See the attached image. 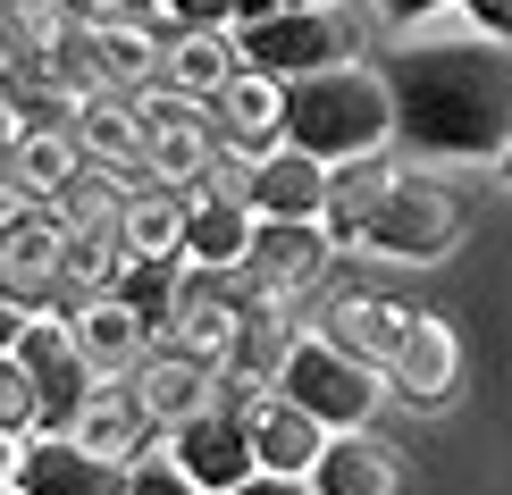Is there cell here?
I'll use <instances>...</instances> for the list:
<instances>
[{
    "instance_id": "6da1fadb",
    "label": "cell",
    "mask_w": 512,
    "mask_h": 495,
    "mask_svg": "<svg viewBox=\"0 0 512 495\" xmlns=\"http://www.w3.org/2000/svg\"><path fill=\"white\" fill-rule=\"evenodd\" d=\"M395 135L429 160H504L512 143V51L504 42H412L387 51Z\"/></svg>"
},
{
    "instance_id": "7c38bea8",
    "label": "cell",
    "mask_w": 512,
    "mask_h": 495,
    "mask_svg": "<svg viewBox=\"0 0 512 495\" xmlns=\"http://www.w3.org/2000/svg\"><path fill=\"white\" fill-rule=\"evenodd\" d=\"M160 454L177 462L202 495H227V487H244L252 470H261V462H252L244 420H236V412H219V403H210V412H194V420H177V428L160 437Z\"/></svg>"
},
{
    "instance_id": "d6986e66",
    "label": "cell",
    "mask_w": 512,
    "mask_h": 495,
    "mask_svg": "<svg viewBox=\"0 0 512 495\" xmlns=\"http://www.w3.org/2000/svg\"><path fill=\"white\" fill-rule=\"evenodd\" d=\"M68 336H76V353L93 361V378H135V361L160 344L135 311L118 303V294H101V303H76V311H68Z\"/></svg>"
},
{
    "instance_id": "4dcf8cb0",
    "label": "cell",
    "mask_w": 512,
    "mask_h": 495,
    "mask_svg": "<svg viewBox=\"0 0 512 495\" xmlns=\"http://www.w3.org/2000/svg\"><path fill=\"white\" fill-rule=\"evenodd\" d=\"M160 17L177 34H236L244 26V0H160Z\"/></svg>"
},
{
    "instance_id": "5b68a950",
    "label": "cell",
    "mask_w": 512,
    "mask_h": 495,
    "mask_svg": "<svg viewBox=\"0 0 512 495\" xmlns=\"http://www.w3.org/2000/svg\"><path fill=\"white\" fill-rule=\"evenodd\" d=\"M277 395H294V403H303V412L336 437V428H370V420H378L387 378L361 370L353 353H336L328 336H294V353L277 361Z\"/></svg>"
},
{
    "instance_id": "7402d4cb",
    "label": "cell",
    "mask_w": 512,
    "mask_h": 495,
    "mask_svg": "<svg viewBox=\"0 0 512 495\" xmlns=\"http://www.w3.org/2000/svg\"><path fill=\"white\" fill-rule=\"evenodd\" d=\"M126 235L118 227H68V261H59V319H68L76 303H101V294H118L126 277Z\"/></svg>"
},
{
    "instance_id": "f546056e",
    "label": "cell",
    "mask_w": 512,
    "mask_h": 495,
    "mask_svg": "<svg viewBox=\"0 0 512 495\" xmlns=\"http://www.w3.org/2000/svg\"><path fill=\"white\" fill-rule=\"evenodd\" d=\"M0 428H9V437H34L42 428V395H34V378H26L17 353H0Z\"/></svg>"
},
{
    "instance_id": "7a4b0ae2",
    "label": "cell",
    "mask_w": 512,
    "mask_h": 495,
    "mask_svg": "<svg viewBox=\"0 0 512 495\" xmlns=\"http://www.w3.org/2000/svg\"><path fill=\"white\" fill-rule=\"evenodd\" d=\"M395 135V101H387V76L378 68H328V76H294L286 84V143L328 168L345 160H370L378 143Z\"/></svg>"
},
{
    "instance_id": "8d00e7d4",
    "label": "cell",
    "mask_w": 512,
    "mask_h": 495,
    "mask_svg": "<svg viewBox=\"0 0 512 495\" xmlns=\"http://www.w3.org/2000/svg\"><path fill=\"white\" fill-rule=\"evenodd\" d=\"M429 9H445V0H378V17H387V26H420Z\"/></svg>"
},
{
    "instance_id": "e0dca14e",
    "label": "cell",
    "mask_w": 512,
    "mask_h": 495,
    "mask_svg": "<svg viewBox=\"0 0 512 495\" xmlns=\"http://www.w3.org/2000/svg\"><path fill=\"white\" fill-rule=\"evenodd\" d=\"M403 319H412V311H403L395 294H361V286H345L328 311H319V336H328L336 353H353L361 370L387 378V361H395V344H403Z\"/></svg>"
},
{
    "instance_id": "d590c367",
    "label": "cell",
    "mask_w": 512,
    "mask_h": 495,
    "mask_svg": "<svg viewBox=\"0 0 512 495\" xmlns=\"http://www.w3.org/2000/svg\"><path fill=\"white\" fill-rule=\"evenodd\" d=\"M17 202V126H0V210Z\"/></svg>"
},
{
    "instance_id": "603a6c76",
    "label": "cell",
    "mask_w": 512,
    "mask_h": 495,
    "mask_svg": "<svg viewBox=\"0 0 512 495\" xmlns=\"http://www.w3.org/2000/svg\"><path fill=\"white\" fill-rule=\"evenodd\" d=\"M244 252H252V210L244 202H219V193H194V202H185L177 261H194V269H244Z\"/></svg>"
},
{
    "instance_id": "ee69618b",
    "label": "cell",
    "mask_w": 512,
    "mask_h": 495,
    "mask_svg": "<svg viewBox=\"0 0 512 495\" xmlns=\"http://www.w3.org/2000/svg\"><path fill=\"white\" fill-rule=\"evenodd\" d=\"M0 495H9V487H0Z\"/></svg>"
},
{
    "instance_id": "8fae6325",
    "label": "cell",
    "mask_w": 512,
    "mask_h": 495,
    "mask_svg": "<svg viewBox=\"0 0 512 495\" xmlns=\"http://www.w3.org/2000/svg\"><path fill=\"white\" fill-rule=\"evenodd\" d=\"M17 361H26V378H34V395H42V428H68L84 412V395H93V361L76 353V336H68V319H26L17 328Z\"/></svg>"
},
{
    "instance_id": "2e32d148",
    "label": "cell",
    "mask_w": 512,
    "mask_h": 495,
    "mask_svg": "<svg viewBox=\"0 0 512 495\" xmlns=\"http://www.w3.org/2000/svg\"><path fill=\"white\" fill-rule=\"evenodd\" d=\"M135 403L152 412V428L168 437L177 420H194V412H210V386H219V370L210 361H194V353H177V344H152V353L135 361Z\"/></svg>"
},
{
    "instance_id": "74e56055",
    "label": "cell",
    "mask_w": 512,
    "mask_h": 495,
    "mask_svg": "<svg viewBox=\"0 0 512 495\" xmlns=\"http://www.w3.org/2000/svg\"><path fill=\"white\" fill-rule=\"evenodd\" d=\"M277 9H336V0H244V26L252 17H277Z\"/></svg>"
},
{
    "instance_id": "8992f818",
    "label": "cell",
    "mask_w": 512,
    "mask_h": 495,
    "mask_svg": "<svg viewBox=\"0 0 512 495\" xmlns=\"http://www.w3.org/2000/svg\"><path fill=\"white\" fill-rule=\"evenodd\" d=\"M135 126H143V160H152V177L177 185V193H194L202 168L227 152L210 101L177 93V84H143V93H135Z\"/></svg>"
},
{
    "instance_id": "9c48e42d",
    "label": "cell",
    "mask_w": 512,
    "mask_h": 495,
    "mask_svg": "<svg viewBox=\"0 0 512 495\" xmlns=\"http://www.w3.org/2000/svg\"><path fill=\"white\" fill-rule=\"evenodd\" d=\"M126 487V462L93 454L68 428H34L17 437V462H9V495H118Z\"/></svg>"
},
{
    "instance_id": "d4e9b609",
    "label": "cell",
    "mask_w": 512,
    "mask_h": 495,
    "mask_svg": "<svg viewBox=\"0 0 512 495\" xmlns=\"http://www.w3.org/2000/svg\"><path fill=\"white\" fill-rule=\"evenodd\" d=\"M236 76H244V59H236V34H177V26H168L160 84H177V93H194V101H219Z\"/></svg>"
},
{
    "instance_id": "4fadbf2b",
    "label": "cell",
    "mask_w": 512,
    "mask_h": 495,
    "mask_svg": "<svg viewBox=\"0 0 512 495\" xmlns=\"http://www.w3.org/2000/svg\"><path fill=\"white\" fill-rule=\"evenodd\" d=\"M311 495H412V462H403V445L370 437V428H336L311 470Z\"/></svg>"
},
{
    "instance_id": "277c9868",
    "label": "cell",
    "mask_w": 512,
    "mask_h": 495,
    "mask_svg": "<svg viewBox=\"0 0 512 495\" xmlns=\"http://www.w3.org/2000/svg\"><path fill=\"white\" fill-rule=\"evenodd\" d=\"M361 51V17L336 0V9H277V17H252V26H236V59L252 76H328V68H353Z\"/></svg>"
},
{
    "instance_id": "52a82bcc",
    "label": "cell",
    "mask_w": 512,
    "mask_h": 495,
    "mask_svg": "<svg viewBox=\"0 0 512 495\" xmlns=\"http://www.w3.org/2000/svg\"><path fill=\"white\" fill-rule=\"evenodd\" d=\"M59 261H68V227L51 202H9L0 210V303L42 319H59Z\"/></svg>"
},
{
    "instance_id": "b9f144b4",
    "label": "cell",
    "mask_w": 512,
    "mask_h": 495,
    "mask_svg": "<svg viewBox=\"0 0 512 495\" xmlns=\"http://www.w3.org/2000/svg\"><path fill=\"white\" fill-rule=\"evenodd\" d=\"M126 9H135V17H152V9H160V0H126Z\"/></svg>"
},
{
    "instance_id": "60d3db41",
    "label": "cell",
    "mask_w": 512,
    "mask_h": 495,
    "mask_svg": "<svg viewBox=\"0 0 512 495\" xmlns=\"http://www.w3.org/2000/svg\"><path fill=\"white\" fill-rule=\"evenodd\" d=\"M0 126H17V118H9V84H0Z\"/></svg>"
},
{
    "instance_id": "1f68e13d",
    "label": "cell",
    "mask_w": 512,
    "mask_h": 495,
    "mask_svg": "<svg viewBox=\"0 0 512 495\" xmlns=\"http://www.w3.org/2000/svg\"><path fill=\"white\" fill-rule=\"evenodd\" d=\"M118 495H202V487L185 479L168 454H143V462H126V487H118Z\"/></svg>"
},
{
    "instance_id": "3957f363",
    "label": "cell",
    "mask_w": 512,
    "mask_h": 495,
    "mask_svg": "<svg viewBox=\"0 0 512 495\" xmlns=\"http://www.w3.org/2000/svg\"><path fill=\"white\" fill-rule=\"evenodd\" d=\"M471 235V210H462V193L429 177V168H395V185L378 193L370 227L353 235L361 252H387V261H445V252Z\"/></svg>"
},
{
    "instance_id": "7bdbcfd3",
    "label": "cell",
    "mask_w": 512,
    "mask_h": 495,
    "mask_svg": "<svg viewBox=\"0 0 512 495\" xmlns=\"http://www.w3.org/2000/svg\"><path fill=\"white\" fill-rule=\"evenodd\" d=\"M496 168H504V185H512V143H504V160H496Z\"/></svg>"
},
{
    "instance_id": "ab89813d",
    "label": "cell",
    "mask_w": 512,
    "mask_h": 495,
    "mask_svg": "<svg viewBox=\"0 0 512 495\" xmlns=\"http://www.w3.org/2000/svg\"><path fill=\"white\" fill-rule=\"evenodd\" d=\"M9 462H17V437L0 428V487H9Z\"/></svg>"
},
{
    "instance_id": "f35d334b",
    "label": "cell",
    "mask_w": 512,
    "mask_h": 495,
    "mask_svg": "<svg viewBox=\"0 0 512 495\" xmlns=\"http://www.w3.org/2000/svg\"><path fill=\"white\" fill-rule=\"evenodd\" d=\"M17 328H26V311H9V303H0V353H17Z\"/></svg>"
},
{
    "instance_id": "ba28073f",
    "label": "cell",
    "mask_w": 512,
    "mask_h": 495,
    "mask_svg": "<svg viewBox=\"0 0 512 495\" xmlns=\"http://www.w3.org/2000/svg\"><path fill=\"white\" fill-rule=\"evenodd\" d=\"M328 261H336V244H328L319 219H252V252H244L236 277L261 303H303Z\"/></svg>"
},
{
    "instance_id": "e575fe53",
    "label": "cell",
    "mask_w": 512,
    "mask_h": 495,
    "mask_svg": "<svg viewBox=\"0 0 512 495\" xmlns=\"http://www.w3.org/2000/svg\"><path fill=\"white\" fill-rule=\"evenodd\" d=\"M227 495H311V479H277V470H252L244 487H227Z\"/></svg>"
},
{
    "instance_id": "484cf974",
    "label": "cell",
    "mask_w": 512,
    "mask_h": 495,
    "mask_svg": "<svg viewBox=\"0 0 512 495\" xmlns=\"http://www.w3.org/2000/svg\"><path fill=\"white\" fill-rule=\"evenodd\" d=\"M185 202H194V193H177V185L126 193V210H118L126 252H135V261H177V244H185Z\"/></svg>"
},
{
    "instance_id": "ffe728a7",
    "label": "cell",
    "mask_w": 512,
    "mask_h": 495,
    "mask_svg": "<svg viewBox=\"0 0 512 495\" xmlns=\"http://www.w3.org/2000/svg\"><path fill=\"white\" fill-rule=\"evenodd\" d=\"M68 437H84L93 454H110V462H143L160 428H152V412L135 403V386H126V378H101L93 395H84V412L68 420Z\"/></svg>"
},
{
    "instance_id": "5bb4252c",
    "label": "cell",
    "mask_w": 512,
    "mask_h": 495,
    "mask_svg": "<svg viewBox=\"0 0 512 495\" xmlns=\"http://www.w3.org/2000/svg\"><path fill=\"white\" fill-rule=\"evenodd\" d=\"M244 210L252 219H319L328 210V160L294 152V143H277L244 168Z\"/></svg>"
},
{
    "instance_id": "d6a6232c",
    "label": "cell",
    "mask_w": 512,
    "mask_h": 495,
    "mask_svg": "<svg viewBox=\"0 0 512 495\" xmlns=\"http://www.w3.org/2000/svg\"><path fill=\"white\" fill-rule=\"evenodd\" d=\"M51 9L68 17V26H118V17H135L126 0H51Z\"/></svg>"
},
{
    "instance_id": "44dd1931",
    "label": "cell",
    "mask_w": 512,
    "mask_h": 495,
    "mask_svg": "<svg viewBox=\"0 0 512 495\" xmlns=\"http://www.w3.org/2000/svg\"><path fill=\"white\" fill-rule=\"evenodd\" d=\"M76 143L93 168H118V177H152L143 160V126H135V93H93L76 110Z\"/></svg>"
},
{
    "instance_id": "f1b7e54d",
    "label": "cell",
    "mask_w": 512,
    "mask_h": 495,
    "mask_svg": "<svg viewBox=\"0 0 512 495\" xmlns=\"http://www.w3.org/2000/svg\"><path fill=\"white\" fill-rule=\"evenodd\" d=\"M177 286H185V261H126L118 303L135 311L152 336H168V319H177Z\"/></svg>"
},
{
    "instance_id": "30bf717a",
    "label": "cell",
    "mask_w": 512,
    "mask_h": 495,
    "mask_svg": "<svg viewBox=\"0 0 512 495\" xmlns=\"http://www.w3.org/2000/svg\"><path fill=\"white\" fill-rule=\"evenodd\" d=\"M387 395L412 403V412H445L462 395V336L445 311H412L403 319V344L387 361Z\"/></svg>"
},
{
    "instance_id": "836d02e7",
    "label": "cell",
    "mask_w": 512,
    "mask_h": 495,
    "mask_svg": "<svg viewBox=\"0 0 512 495\" xmlns=\"http://www.w3.org/2000/svg\"><path fill=\"white\" fill-rule=\"evenodd\" d=\"M462 9L479 17V34H487V42H504V51H512V0H462Z\"/></svg>"
},
{
    "instance_id": "4316f807",
    "label": "cell",
    "mask_w": 512,
    "mask_h": 495,
    "mask_svg": "<svg viewBox=\"0 0 512 495\" xmlns=\"http://www.w3.org/2000/svg\"><path fill=\"white\" fill-rule=\"evenodd\" d=\"M395 185V168L387 160H345V168H328V210H319V227H328V244H353L361 227H370V210H378V193Z\"/></svg>"
},
{
    "instance_id": "ac0fdd59",
    "label": "cell",
    "mask_w": 512,
    "mask_h": 495,
    "mask_svg": "<svg viewBox=\"0 0 512 495\" xmlns=\"http://www.w3.org/2000/svg\"><path fill=\"white\" fill-rule=\"evenodd\" d=\"M210 118H219V143H227V152L261 160V152H277V143H286V84L244 68L219 101H210Z\"/></svg>"
},
{
    "instance_id": "9a60e30c",
    "label": "cell",
    "mask_w": 512,
    "mask_h": 495,
    "mask_svg": "<svg viewBox=\"0 0 512 495\" xmlns=\"http://www.w3.org/2000/svg\"><path fill=\"white\" fill-rule=\"evenodd\" d=\"M244 437H252V462L277 470V479H311L319 454H328V428H319L294 395H277V386L244 412Z\"/></svg>"
},
{
    "instance_id": "83f0119b",
    "label": "cell",
    "mask_w": 512,
    "mask_h": 495,
    "mask_svg": "<svg viewBox=\"0 0 512 495\" xmlns=\"http://www.w3.org/2000/svg\"><path fill=\"white\" fill-rule=\"evenodd\" d=\"M93 51H101V84L110 93H143V84H160L168 34H152L143 17H118V26H93Z\"/></svg>"
},
{
    "instance_id": "cb8c5ba5",
    "label": "cell",
    "mask_w": 512,
    "mask_h": 495,
    "mask_svg": "<svg viewBox=\"0 0 512 495\" xmlns=\"http://www.w3.org/2000/svg\"><path fill=\"white\" fill-rule=\"evenodd\" d=\"M84 177L76 126H17V202H59Z\"/></svg>"
}]
</instances>
